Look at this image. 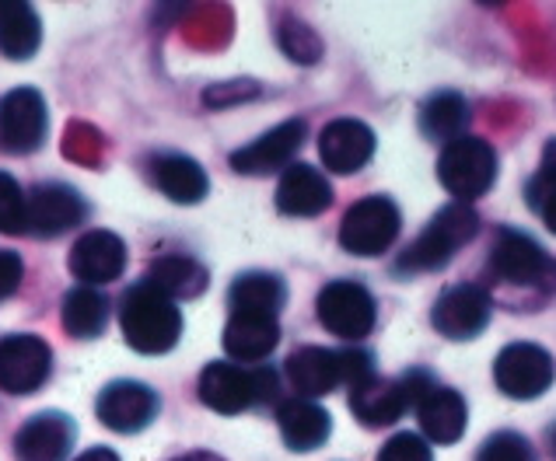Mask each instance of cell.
Listing matches in <instances>:
<instances>
[{"label":"cell","instance_id":"83f0119b","mask_svg":"<svg viewBox=\"0 0 556 461\" xmlns=\"http://www.w3.org/2000/svg\"><path fill=\"white\" fill-rule=\"evenodd\" d=\"M105 322H109V300L94 287H74L63 297V329H67L74 340L102 336Z\"/></svg>","mask_w":556,"mask_h":461},{"label":"cell","instance_id":"603a6c76","mask_svg":"<svg viewBox=\"0 0 556 461\" xmlns=\"http://www.w3.org/2000/svg\"><path fill=\"white\" fill-rule=\"evenodd\" d=\"M280 343V325L277 318L266 315H231L225 325V349L235 360H263L277 349Z\"/></svg>","mask_w":556,"mask_h":461},{"label":"cell","instance_id":"9c48e42d","mask_svg":"<svg viewBox=\"0 0 556 461\" xmlns=\"http://www.w3.org/2000/svg\"><path fill=\"white\" fill-rule=\"evenodd\" d=\"M490 311H494V300H490L486 287H480V283H455L434 300L431 322L448 340H472L486 329Z\"/></svg>","mask_w":556,"mask_h":461},{"label":"cell","instance_id":"30bf717a","mask_svg":"<svg viewBox=\"0 0 556 461\" xmlns=\"http://www.w3.org/2000/svg\"><path fill=\"white\" fill-rule=\"evenodd\" d=\"M53 368V354L39 336L0 340V388L8 395H31L46 385Z\"/></svg>","mask_w":556,"mask_h":461},{"label":"cell","instance_id":"5bb4252c","mask_svg":"<svg viewBox=\"0 0 556 461\" xmlns=\"http://www.w3.org/2000/svg\"><path fill=\"white\" fill-rule=\"evenodd\" d=\"M126 269V245L113 231H88L71 248V273L81 280V287L113 283Z\"/></svg>","mask_w":556,"mask_h":461},{"label":"cell","instance_id":"7402d4cb","mask_svg":"<svg viewBox=\"0 0 556 461\" xmlns=\"http://www.w3.org/2000/svg\"><path fill=\"white\" fill-rule=\"evenodd\" d=\"M277 423H280V437L288 444L291 451H315L323 448L329 440V412L323 406H315L308 399H291L283 402L277 412Z\"/></svg>","mask_w":556,"mask_h":461},{"label":"cell","instance_id":"3957f363","mask_svg":"<svg viewBox=\"0 0 556 461\" xmlns=\"http://www.w3.org/2000/svg\"><path fill=\"white\" fill-rule=\"evenodd\" d=\"M490 273L501 283L556 294V259L539 242H532L529 234L515 228L497 231L494 245H490Z\"/></svg>","mask_w":556,"mask_h":461},{"label":"cell","instance_id":"e575fe53","mask_svg":"<svg viewBox=\"0 0 556 461\" xmlns=\"http://www.w3.org/2000/svg\"><path fill=\"white\" fill-rule=\"evenodd\" d=\"M340 360V381H346V385H361V381L375 377V368H371V357L364 354V349H343V354H337Z\"/></svg>","mask_w":556,"mask_h":461},{"label":"cell","instance_id":"ac0fdd59","mask_svg":"<svg viewBox=\"0 0 556 461\" xmlns=\"http://www.w3.org/2000/svg\"><path fill=\"white\" fill-rule=\"evenodd\" d=\"M200 399L206 409L235 417L256 402V381H252V371L235 368V363H211L200 374Z\"/></svg>","mask_w":556,"mask_h":461},{"label":"cell","instance_id":"d590c367","mask_svg":"<svg viewBox=\"0 0 556 461\" xmlns=\"http://www.w3.org/2000/svg\"><path fill=\"white\" fill-rule=\"evenodd\" d=\"M22 277H25V266H22L18 252L0 248V300L11 297L14 291L22 287Z\"/></svg>","mask_w":556,"mask_h":461},{"label":"cell","instance_id":"484cf974","mask_svg":"<svg viewBox=\"0 0 556 461\" xmlns=\"http://www.w3.org/2000/svg\"><path fill=\"white\" fill-rule=\"evenodd\" d=\"M42 42V22L28 4H0V53L28 60Z\"/></svg>","mask_w":556,"mask_h":461},{"label":"cell","instance_id":"2e32d148","mask_svg":"<svg viewBox=\"0 0 556 461\" xmlns=\"http://www.w3.org/2000/svg\"><path fill=\"white\" fill-rule=\"evenodd\" d=\"M77 426L63 412H39L18 434H14V454L18 461H63L74 448Z\"/></svg>","mask_w":556,"mask_h":461},{"label":"cell","instance_id":"4dcf8cb0","mask_svg":"<svg viewBox=\"0 0 556 461\" xmlns=\"http://www.w3.org/2000/svg\"><path fill=\"white\" fill-rule=\"evenodd\" d=\"M22 231H28L25 193L8 171H0V234H22Z\"/></svg>","mask_w":556,"mask_h":461},{"label":"cell","instance_id":"cb8c5ba5","mask_svg":"<svg viewBox=\"0 0 556 461\" xmlns=\"http://www.w3.org/2000/svg\"><path fill=\"white\" fill-rule=\"evenodd\" d=\"M151 179L172 203H200L206 196V189H211L203 168L186 154L151 157Z\"/></svg>","mask_w":556,"mask_h":461},{"label":"cell","instance_id":"836d02e7","mask_svg":"<svg viewBox=\"0 0 556 461\" xmlns=\"http://www.w3.org/2000/svg\"><path fill=\"white\" fill-rule=\"evenodd\" d=\"M553 193H556V140H549L543 148V162H539L535 179L529 182V203L543 206V200Z\"/></svg>","mask_w":556,"mask_h":461},{"label":"cell","instance_id":"74e56055","mask_svg":"<svg viewBox=\"0 0 556 461\" xmlns=\"http://www.w3.org/2000/svg\"><path fill=\"white\" fill-rule=\"evenodd\" d=\"M77 461H119V458L109 451V448H91V451H85Z\"/></svg>","mask_w":556,"mask_h":461},{"label":"cell","instance_id":"44dd1931","mask_svg":"<svg viewBox=\"0 0 556 461\" xmlns=\"http://www.w3.org/2000/svg\"><path fill=\"white\" fill-rule=\"evenodd\" d=\"M288 381L305 399H319V395H329L340 385V360L332 349L301 346L288 357Z\"/></svg>","mask_w":556,"mask_h":461},{"label":"cell","instance_id":"f1b7e54d","mask_svg":"<svg viewBox=\"0 0 556 461\" xmlns=\"http://www.w3.org/2000/svg\"><path fill=\"white\" fill-rule=\"evenodd\" d=\"M469 123V105L458 91H438L420 108V130L431 140H458Z\"/></svg>","mask_w":556,"mask_h":461},{"label":"cell","instance_id":"52a82bcc","mask_svg":"<svg viewBox=\"0 0 556 461\" xmlns=\"http://www.w3.org/2000/svg\"><path fill=\"white\" fill-rule=\"evenodd\" d=\"M50 113L36 88H14L0 99V151L31 154L42 148Z\"/></svg>","mask_w":556,"mask_h":461},{"label":"cell","instance_id":"5b68a950","mask_svg":"<svg viewBox=\"0 0 556 461\" xmlns=\"http://www.w3.org/2000/svg\"><path fill=\"white\" fill-rule=\"evenodd\" d=\"M403 217L400 206H395L389 196H368L357 200L351 210L343 214L340 225V245L351 252V256H381L389 252L392 242L400 238Z\"/></svg>","mask_w":556,"mask_h":461},{"label":"cell","instance_id":"ba28073f","mask_svg":"<svg viewBox=\"0 0 556 461\" xmlns=\"http://www.w3.org/2000/svg\"><path fill=\"white\" fill-rule=\"evenodd\" d=\"M494 381L507 399H539L553 385V357L535 343H511L497 354Z\"/></svg>","mask_w":556,"mask_h":461},{"label":"cell","instance_id":"6da1fadb","mask_svg":"<svg viewBox=\"0 0 556 461\" xmlns=\"http://www.w3.org/2000/svg\"><path fill=\"white\" fill-rule=\"evenodd\" d=\"M119 325L123 336L137 354H168L172 346L182 336V315L176 308V300L165 297L162 291H154L151 283H137L123 294L119 305Z\"/></svg>","mask_w":556,"mask_h":461},{"label":"cell","instance_id":"8fae6325","mask_svg":"<svg viewBox=\"0 0 556 461\" xmlns=\"http://www.w3.org/2000/svg\"><path fill=\"white\" fill-rule=\"evenodd\" d=\"M305 133H308L305 119L280 123L277 130L263 133L256 144L235 151L231 154V168L238 175H274L280 168H291L294 154L301 151V144H305Z\"/></svg>","mask_w":556,"mask_h":461},{"label":"cell","instance_id":"277c9868","mask_svg":"<svg viewBox=\"0 0 556 461\" xmlns=\"http://www.w3.org/2000/svg\"><path fill=\"white\" fill-rule=\"evenodd\" d=\"M438 179L458 203L480 200L497 179V151L480 137H458L438 157Z\"/></svg>","mask_w":556,"mask_h":461},{"label":"cell","instance_id":"d4e9b609","mask_svg":"<svg viewBox=\"0 0 556 461\" xmlns=\"http://www.w3.org/2000/svg\"><path fill=\"white\" fill-rule=\"evenodd\" d=\"M283 291L280 277L274 273H245L231 283L228 291V305L231 315H266V318H277V311L283 308Z\"/></svg>","mask_w":556,"mask_h":461},{"label":"cell","instance_id":"d6a6232c","mask_svg":"<svg viewBox=\"0 0 556 461\" xmlns=\"http://www.w3.org/2000/svg\"><path fill=\"white\" fill-rule=\"evenodd\" d=\"M378 461H434V454L420 434H395L386 448L378 451Z\"/></svg>","mask_w":556,"mask_h":461},{"label":"cell","instance_id":"ffe728a7","mask_svg":"<svg viewBox=\"0 0 556 461\" xmlns=\"http://www.w3.org/2000/svg\"><path fill=\"white\" fill-rule=\"evenodd\" d=\"M409 395L403 381H386V377H368L351 388V409L364 426H389L406 412Z\"/></svg>","mask_w":556,"mask_h":461},{"label":"cell","instance_id":"ab89813d","mask_svg":"<svg viewBox=\"0 0 556 461\" xmlns=\"http://www.w3.org/2000/svg\"><path fill=\"white\" fill-rule=\"evenodd\" d=\"M549 448H553V458H556V426L549 431Z\"/></svg>","mask_w":556,"mask_h":461},{"label":"cell","instance_id":"8d00e7d4","mask_svg":"<svg viewBox=\"0 0 556 461\" xmlns=\"http://www.w3.org/2000/svg\"><path fill=\"white\" fill-rule=\"evenodd\" d=\"M539 214H543V220H546V228H549V231L556 234V193L543 200V206H539Z\"/></svg>","mask_w":556,"mask_h":461},{"label":"cell","instance_id":"4fadbf2b","mask_svg":"<svg viewBox=\"0 0 556 461\" xmlns=\"http://www.w3.org/2000/svg\"><path fill=\"white\" fill-rule=\"evenodd\" d=\"M157 395L140 385V381H113L102 395H99V420L102 426L116 434H137L157 417Z\"/></svg>","mask_w":556,"mask_h":461},{"label":"cell","instance_id":"4316f807","mask_svg":"<svg viewBox=\"0 0 556 461\" xmlns=\"http://www.w3.org/2000/svg\"><path fill=\"white\" fill-rule=\"evenodd\" d=\"M154 291H162L165 297H197L206 287V269L189 259V256H162L154 259L148 269V280Z\"/></svg>","mask_w":556,"mask_h":461},{"label":"cell","instance_id":"e0dca14e","mask_svg":"<svg viewBox=\"0 0 556 461\" xmlns=\"http://www.w3.org/2000/svg\"><path fill=\"white\" fill-rule=\"evenodd\" d=\"M332 203L329 179L312 165H291L280 175L277 185V210L288 217H319Z\"/></svg>","mask_w":556,"mask_h":461},{"label":"cell","instance_id":"7c38bea8","mask_svg":"<svg viewBox=\"0 0 556 461\" xmlns=\"http://www.w3.org/2000/svg\"><path fill=\"white\" fill-rule=\"evenodd\" d=\"M81 220H85V200L71 185L50 182L31 189V196H25V225L39 238H60L74 225H81Z\"/></svg>","mask_w":556,"mask_h":461},{"label":"cell","instance_id":"7a4b0ae2","mask_svg":"<svg viewBox=\"0 0 556 461\" xmlns=\"http://www.w3.org/2000/svg\"><path fill=\"white\" fill-rule=\"evenodd\" d=\"M476 234H480V214L469 203H448L420 231L417 242L403 252L395 269L400 273H431V269L448 266L455 259V252L469 245Z\"/></svg>","mask_w":556,"mask_h":461},{"label":"cell","instance_id":"8992f818","mask_svg":"<svg viewBox=\"0 0 556 461\" xmlns=\"http://www.w3.org/2000/svg\"><path fill=\"white\" fill-rule=\"evenodd\" d=\"M319 322L340 340H364L375 329V297L354 280H332L315 300Z\"/></svg>","mask_w":556,"mask_h":461},{"label":"cell","instance_id":"9a60e30c","mask_svg":"<svg viewBox=\"0 0 556 461\" xmlns=\"http://www.w3.org/2000/svg\"><path fill=\"white\" fill-rule=\"evenodd\" d=\"M319 154H323V165L337 175L361 171L375 154L371 126L361 119H332L319 133Z\"/></svg>","mask_w":556,"mask_h":461},{"label":"cell","instance_id":"f546056e","mask_svg":"<svg viewBox=\"0 0 556 461\" xmlns=\"http://www.w3.org/2000/svg\"><path fill=\"white\" fill-rule=\"evenodd\" d=\"M280 46L294 63H315L323 56V39L305 22H294L288 18L280 25Z\"/></svg>","mask_w":556,"mask_h":461},{"label":"cell","instance_id":"d6986e66","mask_svg":"<svg viewBox=\"0 0 556 461\" xmlns=\"http://www.w3.org/2000/svg\"><path fill=\"white\" fill-rule=\"evenodd\" d=\"M417 420H420V431H424L427 440L455 444L458 437L466 434L469 409H466V399L455 388H438L434 385L417 402Z\"/></svg>","mask_w":556,"mask_h":461},{"label":"cell","instance_id":"1f68e13d","mask_svg":"<svg viewBox=\"0 0 556 461\" xmlns=\"http://www.w3.org/2000/svg\"><path fill=\"white\" fill-rule=\"evenodd\" d=\"M476 461H535V448L521 434L501 431V434L483 440V448H480V454H476Z\"/></svg>","mask_w":556,"mask_h":461},{"label":"cell","instance_id":"f35d334b","mask_svg":"<svg viewBox=\"0 0 556 461\" xmlns=\"http://www.w3.org/2000/svg\"><path fill=\"white\" fill-rule=\"evenodd\" d=\"M176 461H225V458H217V454H211V451H193V454H182V458H176Z\"/></svg>","mask_w":556,"mask_h":461}]
</instances>
